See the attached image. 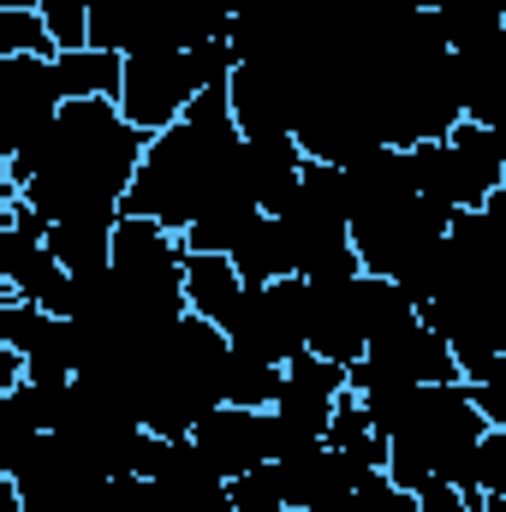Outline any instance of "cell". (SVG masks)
I'll use <instances>...</instances> for the list:
<instances>
[{
    "label": "cell",
    "mask_w": 506,
    "mask_h": 512,
    "mask_svg": "<svg viewBox=\"0 0 506 512\" xmlns=\"http://www.w3.org/2000/svg\"><path fill=\"white\" fill-rule=\"evenodd\" d=\"M149 155V131H137L108 96H78L54 114V126L18 155H6L0 197H30L48 221L72 215H126V191Z\"/></svg>",
    "instance_id": "1"
},
{
    "label": "cell",
    "mask_w": 506,
    "mask_h": 512,
    "mask_svg": "<svg viewBox=\"0 0 506 512\" xmlns=\"http://www.w3.org/2000/svg\"><path fill=\"white\" fill-rule=\"evenodd\" d=\"M233 197H251L245 131L233 120L227 84H215L185 108V120L149 137V155L126 191V215H149V221L185 233L197 215H209L215 203H233Z\"/></svg>",
    "instance_id": "2"
},
{
    "label": "cell",
    "mask_w": 506,
    "mask_h": 512,
    "mask_svg": "<svg viewBox=\"0 0 506 512\" xmlns=\"http://www.w3.org/2000/svg\"><path fill=\"white\" fill-rule=\"evenodd\" d=\"M489 417L477 405L471 382H441V387H417L405 423L387 435V477L411 495H423L429 483H459L471 447L483 441Z\"/></svg>",
    "instance_id": "3"
},
{
    "label": "cell",
    "mask_w": 506,
    "mask_h": 512,
    "mask_svg": "<svg viewBox=\"0 0 506 512\" xmlns=\"http://www.w3.org/2000/svg\"><path fill=\"white\" fill-rule=\"evenodd\" d=\"M239 66L233 42H197V48H149V54H126V84H120V114L137 131H167L173 120H185V108L227 84Z\"/></svg>",
    "instance_id": "4"
},
{
    "label": "cell",
    "mask_w": 506,
    "mask_h": 512,
    "mask_svg": "<svg viewBox=\"0 0 506 512\" xmlns=\"http://www.w3.org/2000/svg\"><path fill=\"white\" fill-rule=\"evenodd\" d=\"M411 173H417V197H435L447 209H483L489 191L506 185L501 143L477 120H459L447 137L417 143L411 149Z\"/></svg>",
    "instance_id": "5"
},
{
    "label": "cell",
    "mask_w": 506,
    "mask_h": 512,
    "mask_svg": "<svg viewBox=\"0 0 506 512\" xmlns=\"http://www.w3.org/2000/svg\"><path fill=\"white\" fill-rule=\"evenodd\" d=\"M459 209L435 203V197H411V203H393V209H358L352 215V245L364 274H387V280H405L423 256L447 239Z\"/></svg>",
    "instance_id": "6"
},
{
    "label": "cell",
    "mask_w": 506,
    "mask_h": 512,
    "mask_svg": "<svg viewBox=\"0 0 506 512\" xmlns=\"http://www.w3.org/2000/svg\"><path fill=\"white\" fill-rule=\"evenodd\" d=\"M352 387V370L316 352H298L286 364V387L274 399V459H298L328 441V423L340 411V393Z\"/></svg>",
    "instance_id": "7"
},
{
    "label": "cell",
    "mask_w": 506,
    "mask_h": 512,
    "mask_svg": "<svg viewBox=\"0 0 506 512\" xmlns=\"http://www.w3.org/2000/svg\"><path fill=\"white\" fill-rule=\"evenodd\" d=\"M66 102L72 96H66V78H60V54L0 60V155H18L24 143H36Z\"/></svg>",
    "instance_id": "8"
},
{
    "label": "cell",
    "mask_w": 506,
    "mask_h": 512,
    "mask_svg": "<svg viewBox=\"0 0 506 512\" xmlns=\"http://www.w3.org/2000/svg\"><path fill=\"white\" fill-rule=\"evenodd\" d=\"M358 364L376 370V376H393V382H411V387L465 382V376H459V352H453V340L435 334L423 316L405 322V328H393V334H381V340H370V352H364Z\"/></svg>",
    "instance_id": "9"
},
{
    "label": "cell",
    "mask_w": 506,
    "mask_h": 512,
    "mask_svg": "<svg viewBox=\"0 0 506 512\" xmlns=\"http://www.w3.org/2000/svg\"><path fill=\"white\" fill-rule=\"evenodd\" d=\"M191 441H197V447H203V459L233 483V477H245V471L274 465V411L215 405V411L191 429Z\"/></svg>",
    "instance_id": "10"
},
{
    "label": "cell",
    "mask_w": 506,
    "mask_h": 512,
    "mask_svg": "<svg viewBox=\"0 0 506 512\" xmlns=\"http://www.w3.org/2000/svg\"><path fill=\"white\" fill-rule=\"evenodd\" d=\"M149 483L161 489L167 512H233L227 477L203 459V447H197L191 435H185V441H161V447H155Z\"/></svg>",
    "instance_id": "11"
},
{
    "label": "cell",
    "mask_w": 506,
    "mask_h": 512,
    "mask_svg": "<svg viewBox=\"0 0 506 512\" xmlns=\"http://www.w3.org/2000/svg\"><path fill=\"white\" fill-rule=\"evenodd\" d=\"M304 352L334 358L346 370L370 352V328L358 310V274L352 280H310V346Z\"/></svg>",
    "instance_id": "12"
},
{
    "label": "cell",
    "mask_w": 506,
    "mask_h": 512,
    "mask_svg": "<svg viewBox=\"0 0 506 512\" xmlns=\"http://www.w3.org/2000/svg\"><path fill=\"white\" fill-rule=\"evenodd\" d=\"M0 280H6V292L24 298V304H42V310H54V316L72 310V274L54 262V251H48L42 239H30V233H18V227H0Z\"/></svg>",
    "instance_id": "13"
},
{
    "label": "cell",
    "mask_w": 506,
    "mask_h": 512,
    "mask_svg": "<svg viewBox=\"0 0 506 512\" xmlns=\"http://www.w3.org/2000/svg\"><path fill=\"white\" fill-rule=\"evenodd\" d=\"M453 84H459L465 120L501 126L506 120V36L477 42V48H453Z\"/></svg>",
    "instance_id": "14"
},
{
    "label": "cell",
    "mask_w": 506,
    "mask_h": 512,
    "mask_svg": "<svg viewBox=\"0 0 506 512\" xmlns=\"http://www.w3.org/2000/svg\"><path fill=\"white\" fill-rule=\"evenodd\" d=\"M304 143L298 137H245V185H251L256 209L262 215H280L298 185H304Z\"/></svg>",
    "instance_id": "15"
},
{
    "label": "cell",
    "mask_w": 506,
    "mask_h": 512,
    "mask_svg": "<svg viewBox=\"0 0 506 512\" xmlns=\"http://www.w3.org/2000/svg\"><path fill=\"white\" fill-rule=\"evenodd\" d=\"M346 185H352V215H358V209H393V203H411V197H417L411 149L381 143V149H370V155H358V161L346 167Z\"/></svg>",
    "instance_id": "16"
},
{
    "label": "cell",
    "mask_w": 506,
    "mask_h": 512,
    "mask_svg": "<svg viewBox=\"0 0 506 512\" xmlns=\"http://www.w3.org/2000/svg\"><path fill=\"white\" fill-rule=\"evenodd\" d=\"M185 298L197 316H209L215 328L233 322L239 298H245V274L233 256H215V251H185Z\"/></svg>",
    "instance_id": "17"
},
{
    "label": "cell",
    "mask_w": 506,
    "mask_h": 512,
    "mask_svg": "<svg viewBox=\"0 0 506 512\" xmlns=\"http://www.w3.org/2000/svg\"><path fill=\"white\" fill-rule=\"evenodd\" d=\"M114 227L120 215H72V221H54L42 245L66 274H96V268H114Z\"/></svg>",
    "instance_id": "18"
},
{
    "label": "cell",
    "mask_w": 506,
    "mask_h": 512,
    "mask_svg": "<svg viewBox=\"0 0 506 512\" xmlns=\"http://www.w3.org/2000/svg\"><path fill=\"white\" fill-rule=\"evenodd\" d=\"M233 262H239L245 286H268V280H286V274H298V262H292V239H286L280 215H256L251 233L233 245Z\"/></svg>",
    "instance_id": "19"
},
{
    "label": "cell",
    "mask_w": 506,
    "mask_h": 512,
    "mask_svg": "<svg viewBox=\"0 0 506 512\" xmlns=\"http://www.w3.org/2000/svg\"><path fill=\"white\" fill-rule=\"evenodd\" d=\"M328 447L334 453H346L352 465H364V471H387V435L376 429V417L364 411V399L346 387L340 393V411H334V423H328Z\"/></svg>",
    "instance_id": "20"
},
{
    "label": "cell",
    "mask_w": 506,
    "mask_h": 512,
    "mask_svg": "<svg viewBox=\"0 0 506 512\" xmlns=\"http://www.w3.org/2000/svg\"><path fill=\"white\" fill-rule=\"evenodd\" d=\"M60 78H66V96H108L120 102V84H126V54L114 48H72L60 54Z\"/></svg>",
    "instance_id": "21"
},
{
    "label": "cell",
    "mask_w": 506,
    "mask_h": 512,
    "mask_svg": "<svg viewBox=\"0 0 506 512\" xmlns=\"http://www.w3.org/2000/svg\"><path fill=\"white\" fill-rule=\"evenodd\" d=\"M453 489L471 501V512H483L489 495H506V429H501V423H489V429H483V441L471 447L465 477H459Z\"/></svg>",
    "instance_id": "22"
},
{
    "label": "cell",
    "mask_w": 506,
    "mask_h": 512,
    "mask_svg": "<svg viewBox=\"0 0 506 512\" xmlns=\"http://www.w3.org/2000/svg\"><path fill=\"white\" fill-rule=\"evenodd\" d=\"M441 30H447V48L495 42V36H506V0H447Z\"/></svg>",
    "instance_id": "23"
},
{
    "label": "cell",
    "mask_w": 506,
    "mask_h": 512,
    "mask_svg": "<svg viewBox=\"0 0 506 512\" xmlns=\"http://www.w3.org/2000/svg\"><path fill=\"white\" fill-rule=\"evenodd\" d=\"M280 387H286V370H280V364H262V358H245V352H233V358H227V393H221L227 405L274 411Z\"/></svg>",
    "instance_id": "24"
},
{
    "label": "cell",
    "mask_w": 506,
    "mask_h": 512,
    "mask_svg": "<svg viewBox=\"0 0 506 512\" xmlns=\"http://www.w3.org/2000/svg\"><path fill=\"white\" fill-rule=\"evenodd\" d=\"M78 512H167V501H161V489L149 477H108V483H96L84 495Z\"/></svg>",
    "instance_id": "25"
},
{
    "label": "cell",
    "mask_w": 506,
    "mask_h": 512,
    "mask_svg": "<svg viewBox=\"0 0 506 512\" xmlns=\"http://www.w3.org/2000/svg\"><path fill=\"white\" fill-rule=\"evenodd\" d=\"M12 54H60L42 12H0V60Z\"/></svg>",
    "instance_id": "26"
},
{
    "label": "cell",
    "mask_w": 506,
    "mask_h": 512,
    "mask_svg": "<svg viewBox=\"0 0 506 512\" xmlns=\"http://www.w3.org/2000/svg\"><path fill=\"white\" fill-rule=\"evenodd\" d=\"M36 12L48 18L60 54H72V48H96V42H90V0H42Z\"/></svg>",
    "instance_id": "27"
},
{
    "label": "cell",
    "mask_w": 506,
    "mask_h": 512,
    "mask_svg": "<svg viewBox=\"0 0 506 512\" xmlns=\"http://www.w3.org/2000/svg\"><path fill=\"white\" fill-rule=\"evenodd\" d=\"M227 495H233V512H292V507H286L280 477H274V465L233 477V483H227Z\"/></svg>",
    "instance_id": "28"
},
{
    "label": "cell",
    "mask_w": 506,
    "mask_h": 512,
    "mask_svg": "<svg viewBox=\"0 0 506 512\" xmlns=\"http://www.w3.org/2000/svg\"><path fill=\"white\" fill-rule=\"evenodd\" d=\"M417 507H423V512H471V501H465L453 483H429V489L417 495Z\"/></svg>",
    "instance_id": "29"
},
{
    "label": "cell",
    "mask_w": 506,
    "mask_h": 512,
    "mask_svg": "<svg viewBox=\"0 0 506 512\" xmlns=\"http://www.w3.org/2000/svg\"><path fill=\"white\" fill-rule=\"evenodd\" d=\"M483 221H489V233H495V245H501V256H506V185H501V191H489Z\"/></svg>",
    "instance_id": "30"
},
{
    "label": "cell",
    "mask_w": 506,
    "mask_h": 512,
    "mask_svg": "<svg viewBox=\"0 0 506 512\" xmlns=\"http://www.w3.org/2000/svg\"><path fill=\"white\" fill-rule=\"evenodd\" d=\"M310 512H364V501H358V489H346V495H334V501H322Z\"/></svg>",
    "instance_id": "31"
},
{
    "label": "cell",
    "mask_w": 506,
    "mask_h": 512,
    "mask_svg": "<svg viewBox=\"0 0 506 512\" xmlns=\"http://www.w3.org/2000/svg\"><path fill=\"white\" fill-rule=\"evenodd\" d=\"M42 0H0V12H36Z\"/></svg>",
    "instance_id": "32"
},
{
    "label": "cell",
    "mask_w": 506,
    "mask_h": 512,
    "mask_svg": "<svg viewBox=\"0 0 506 512\" xmlns=\"http://www.w3.org/2000/svg\"><path fill=\"white\" fill-rule=\"evenodd\" d=\"M399 6H417V12H441L447 0H399Z\"/></svg>",
    "instance_id": "33"
}]
</instances>
